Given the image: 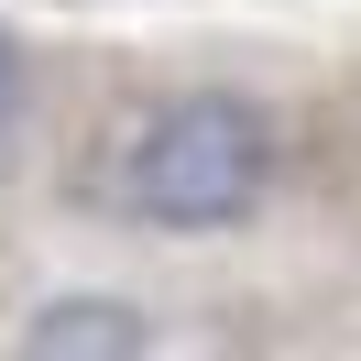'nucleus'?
<instances>
[{
  "label": "nucleus",
  "mask_w": 361,
  "mask_h": 361,
  "mask_svg": "<svg viewBox=\"0 0 361 361\" xmlns=\"http://www.w3.org/2000/svg\"><path fill=\"white\" fill-rule=\"evenodd\" d=\"M274 186V110L241 88H186L121 154V208L154 230H241Z\"/></svg>",
  "instance_id": "obj_1"
},
{
  "label": "nucleus",
  "mask_w": 361,
  "mask_h": 361,
  "mask_svg": "<svg viewBox=\"0 0 361 361\" xmlns=\"http://www.w3.org/2000/svg\"><path fill=\"white\" fill-rule=\"evenodd\" d=\"M11 110H23V44L0 33V132H11Z\"/></svg>",
  "instance_id": "obj_3"
},
{
  "label": "nucleus",
  "mask_w": 361,
  "mask_h": 361,
  "mask_svg": "<svg viewBox=\"0 0 361 361\" xmlns=\"http://www.w3.org/2000/svg\"><path fill=\"white\" fill-rule=\"evenodd\" d=\"M142 339H154V329H142L121 295H55V307H33L23 350H44V361H66V350H110V361H132Z\"/></svg>",
  "instance_id": "obj_2"
}]
</instances>
